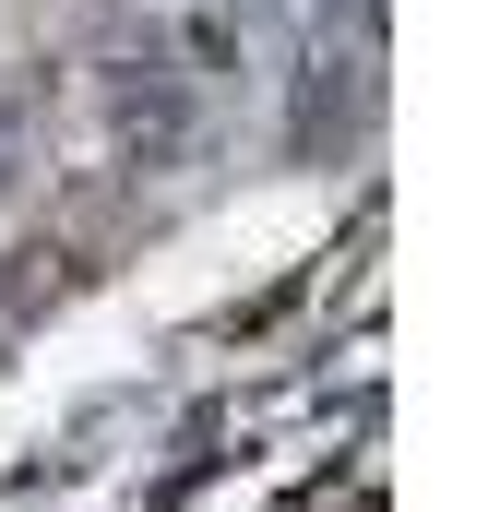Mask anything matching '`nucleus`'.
I'll return each mask as SVG.
<instances>
[{"instance_id": "1", "label": "nucleus", "mask_w": 500, "mask_h": 512, "mask_svg": "<svg viewBox=\"0 0 500 512\" xmlns=\"http://www.w3.org/2000/svg\"><path fill=\"white\" fill-rule=\"evenodd\" d=\"M358 108H370V48H322V60H310V84H298V143H310V155H322V143H346Z\"/></svg>"}]
</instances>
